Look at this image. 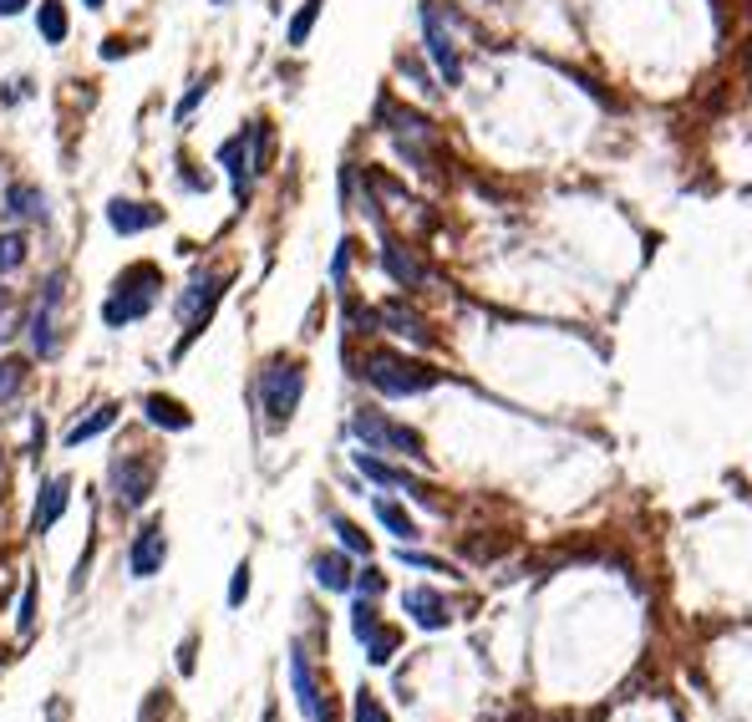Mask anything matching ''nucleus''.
Wrapping results in <instances>:
<instances>
[{
    "mask_svg": "<svg viewBox=\"0 0 752 722\" xmlns=\"http://www.w3.org/2000/svg\"><path fill=\"white\" fill-rule=\"evenodd\" d=\"M158 291H163L158 265H133V270H122L118 291L107 295V306H103V321H107V326L143 321V316H148V310L158 306Z\"/></svg>",
    "mask_w": 752,
    "mask_h": 722,
    "instance_id": "nucleus-1",
    "label": "nucleus"
},
{
    "mask_svg": "<svg viewBox=\"0 0 752 722\" xmlns=\"http://www.w3.org/2000/svg\"><path fill=\"white\" fill-rule=\"evenodd\" d=\"M361 377H367L382 398H417V392H428V387L438 382L422 362H407V356H392V352H371Z\"/></svg>",
    "mask_w": 752,
    "mask_h": 722,
    "instance_id": "nucleus-2",
    "label": "nucleus"
},
{
    "mask_svg": "<svg viewBox=\"0 0 752 722\" xmlns=\"http://www.w3.org/2000/svg\"><path fill=\"white\" fill-rule=\"evenodd\" d=\"M351 433L361 442H367L371 453H397V458H428V442H422V433L407 428V423H392V417L382 413H356L351 417Z\"/></svg>",
    "mask_w": 752,
    "mask_h": 722,
    "instance_id": "nucleus-3",
    "label": "nucleus"
},
{
    "mask_svg": "<svg viewBox=\"0 0 752 722\" xmlns=\"http://www.w3.org/2000/svg\"><path fill=\"white\" fill-rule=\"evenodd\" d=\"M300 392H306V371L296 367V362H270L265 371H260V407H265L270 428H285L290 423V413L300 407Z\"/></svg>",
    "mask_w": 752,
    "mask_h": 722,
    "instance_id": "nucleus-4",
    "label": "nucleus"
},
{
    "mask_svg": "<svg viewBox=\"0 0 752 722\" xmlns=\"http://www.w3.org/2000/svg\"><path fill=\"white\" fill-rule=\"evenodd\" d=\"M422 36H428V57L438 61V72H443L447 87L463 82V57H457V42H453V26H447V15L438 0H422Z\"/></svg>",
    "mask_w": 752,
    "mask_h": 722,
    "instance_id": "nucleus-5",
    "label": "nucleus"
},
{
    "mask_svg": "<svg viewBox=\"0 0 752 722\" xmlns=\"http://www.w3.org/2000/svg\"><path fill=\"white\" fill-rule=\"evenodd\" d=\"M57 316H61V275H51V281L41 285L36 316H31V346H36V356H57V352H61Z\"/></svg>",
    "mask_w": 752,
    "mask_h": 722,
    "instance_id": "nucleus-6",
    "label": "nucleus"
},
{
    "mask_svg": "<svg viewBox=\"0 0 752 722\" xmlns=\"http://www.w3.org/2000/svg\"><path fill=\"white\" fill-rule=\"evenodd\" d=\"M219 295H224V275H193V285L178 295V321H183V331H189V336L208 321V316H214ZM189 336H183V341H189Z\"/></svg>",
    "mask_w": 752,
    "mask_h": 722,
    "instance_id": "nucleus-7",
    "label": "nucleus"
},
{
    "mask_svg": "<svg viewBox=\"0 0 752 722\" xmlns=\"http://www.w3.org/2000/svg\"><path fill=\"white\" fill-rule=\"evenodd\" d=\"M112 494H118L122 509H143L153 494V463H143L133 453L112 458Z\"/></svg>",
    "mask_w": 752,
    "mask_h": 722,
    "instance_id": "nucleus-8",
    "label": "nucleus"
},
{
    "mask_svg": "<svg viewBox=\"0 0 752 722\" xmlns=\"http://www.w3.org/2000/svg\"><path fill=\"white\" fill-rule=\"evenodd\" d=\"M219 163H224V174H229V184H235V199L244 204L250 174H260V158H254V128H244V133L229 138V143L219 147Z\"/></svg>",
    "mask_w": 752,
    "mask_h": 722,
    "instance_id": "nucleus-9",
    "label": "nucleus"
},
{
    "mask_svg": "<svg viewBox=\"0 0 752 722\" xmlns=\"http://www.w3.org/2000/svg\"><path fill=\"white\" fill-rule=\"evenodd\" d=\"M290 687H296V708L306 712V722H331V702H325L321 682H315V672H310L306 651L290 656Z\"/></svg>",
    "mask_w": 752,
    "mask_h": 722,
    "instance_id": "nucleus-10",
    "label": "nucleus"
},
{
    "mask_svg": "<svg viewBox=\"0 0 752 722\" xmlns=\"http://www.w3.org/2000/svg\"><path fill=\"white\" fill-rule=\"evenodd\" d=\"M163 560H168V534H163V524H148L128 549V570L138 580H153L163 570Z\"/></svg>",
    "mask_w": 752,
    "mask_h": 722,
    "instance_id": "nucleus-11",
    "label": "nucleus"
},
{
    "mask_svg": "<svg viewBox=\"0 0 752 722\" xmlns=\"http://www.w3.org/2000/svg\"><path fill=\"white\" fill-rule=\"evenodd\" d=\"M402 605H407V616H413L422 631H443L447 620H453V616H447V601L438 595V590H428V585H413L407 595H402Z\"/></svg>",
    "mask_w": 752,
    "mask_h": 722,
    "instance_id": "nucleus-12",
    "label": "nucleus"
},
{
    "mask_svg": "<svg viewBox=\"0 0 752 722\" xmlns=\"http://www.w3.org/2000/svg\"><path fill=\"white\" fill-rule=\"evenodd\" d=\"M107 224H112L118 235H143V229L163 224V209L158 204H133V199H112V204H107Z\"/></svg>",
    "mask_w": 752,
    "mask_h": 722,
    "instance_id": "nucleus-13",
    "label": "nucleus"
},
{
    "mask_svg": "<svg viewBox=\"0 0 752 722\" xmlns=\"http://www.w3.org/2000/svg\"><path fill=\"white\" fill-rule=\"evenodd\" d=\"M67 499H72V478H67V473L46 478V484H41V499H36V519H31V524H36V534H46L61 514H67Z\"/></svg>",
    "mask_w": 752,
    "mask_h": 722,
    "instance_id": "nucleus-14",
    "label": "nucleus"
},
{
    "mask_svg": "<svg viewBox=\"0 0 752 722\" xmlns=\"http://www.w3.org/2000/svg\"><path fill=\"white\" fill-rule=\"evenodd\" d=\"M356 469L367 473L371 484H382V488H402V494H413V499L428 504V494H422V484H417L413 473H402V469H392V463H382V458H371V448H367V453H356Z\"/></svg>",
    "mask_w": 752,
    "mask_h": 722,
    "instance_id": "nucleus-15",
    "label": "nucleus"
},
{
    "mask_svg": "<svg viewBox=\"0 0 752 722\" xmlns=\"http://www.w3.org/2000/svg\"><path fill=\"white\" fill-rule=\"evenodd\" d=\"M377 321L386 326V331H397V336H407V341H417V346H428V321L417 316L413 306H402V300H386L382 310H377Z\"/></svg>",
    "mask_w": 752,
    "mask_h": 722,
    "instance_id": "nucleus-16",
    "label": "nucleus"
},
{
    "mask_svg": "<svg viewBox=\"0 0 752 722\" xmlns=\"http://www.w3.org/2000/svg\"><path fill=\"white\" fill-rule=\"evenodd\" d=\"M382 270L402 285V291H417V285L428 281V275H422V265H417V260L402 250V245H392V239H382Z\"/></svg>",
    "mask_w": 752,
    "mask_h": 722,
    "instance_id": "nucleus-17",
    "label": "nucleus"
},
{
    "mask_svg": "<svg viewBox=\"0 0 752 722\" xmlns=\"http://www.w3.org/2000/svg\"><path fill=\"white\" fill-rule=\"evenodd\" d=\"M143 413H148V423H158V428H168V433H183V428H193V417H189V407L183 402H174V398H143Z\"/></svg>",
    "mask_w": 752,
    "mask_h": 722,
    "instance_id": "nucleus-18",
    "label": "nucleus"
},
{
    "mask_svg": "<svg viewBox=\"0 0 752 722\" xmlns=\"http://www.w3.org/2000/svg\"><path fill=\"white\" fill-rule=\"evenodd\" d=\"M5 214H15V220H46V193L36 184H11L5 189Z\"/></svg>",
    "mask_w": 752,
    "mask_h": 722,
    "instance_id": "nucleus-19",
    "label": "nucleus"
},
{
    "mask_svg": "<svg viewBox=\"0 0 752 722\" xmlns=\"http://www.w3.org/2000/svg\"><path fill=\"white\" fill-rule=\"evenodd\" d=\"M315 580H321V590H351L356 585L346 555H321V560H315Z\"/></svg>",
    "mask_w": 752,
    "mask_h": 722,
    "instance_id": "nucleus-20",
    "label": "nucleus"
},
{
    "mask_svg": "<svg viewBox=\"0 0 752 722\" xmlns=\"http://www.w3.org/2000/svg\"><path fill=\"white\" fill-rule=\"evenodd\" d=\"M36 31H41L51 46L67 42V5H61V0H41V11H36Z\"/></svg>",
    "mask_w": 752,
    "mask_h": 722,
    "instance_id": "nucleus-21",
    "label": "nucleus"
},
{
    "mask_svg": "<svg viewBox=\"0 0 752 722\" xmlns=\"http://www.w3.org/2000/svg\"><path fill=\"white\" fill-rule=\"evenodd\" d=\"M112 423H118V407H97V413H92V417H82L76 428H67V448H82V442H87V438H97V433H107V428H112Z\"/></svg>",
    "mask_w": 752,
    "mask_h": 722,
    "instance_id": "nucleus-22",
    "label": "nucleus"
},
{
    "mask_svg": "<svg viewBox=\"0 0 752 722\" xmlns=\"http://www.w3.org/2000/svg\"><path fill=\"white\" fill-rule=\"evenodd\" d=\"M371 509H377V519H382L386 530L397 534L402 545H407V540H417V524H413V519H407V509H402V504H392V499H377V504H371Z\"/></svg>",
    "mask_w": 752,
    "mask_h": 722,
    "instance_id": "nucleus-23",
    "label": "nucleus"
},
{
    "mask_svg": "<svg viewBox=\"0 0 752 722\" xmlns=\"http://www.w3.org/2000/svg\"><path fill=\"white\" fill-rule=\"evenodd\" d=\"M331 530H336V540H341V549H351V555H371V540L361 530H356L351 519H331Z\"/></svg>",
    "mask_w": 752,
    "mask_h": 722,
    "instance_id": "nucleus-24",
    "label": "nucleus"
},
{
    "mask_svg": "<svg viewBox=\"0 0 752 722\" xmlns=\"http://www.w3.org/2000/svg\"><path fill=\"white\" fill-rule=\"evenodd\" d=\"M321 5H325V0H306V5L296 11V21H290V46H306L310 26H315V15H321Z\"/></svg>",
    "mask_w": 752,
    "mask_h": 722,
    "instance_id": "nucleus-25",
    "label": "nucleus"
},
{
    "mask_svg": "<svg viewBox=\"0 0 752 722\" xmlns=\"http://www.w3.org/2000/svg\"><path fill=\"white\" fill-rule=\"evenodd\" d=\"M26 265V235H0V270Z\"/></svg>",
    "mask_w": 752,
    "mask_h": 722,
    "instance_id": "nucleus-26",
    "label": "nucleus"
},
{
    "mask_svg": "<svg viewBox=\"0 0 752 722\" xmlns=\"http://www.w3.org/2000/svg\"><path fill=\"white\" fill-rule=\"evenodd\" d=\"M21 382H26V362H0V402L15 398Z\"/></svg>",
    "mask_w": 752,
    "mask_h": 722,
    "instance_id": "nucleus-27",
    "label": "nucleus"
},
{
    "mask_svg": "<svg viewBox=\"0 0 752 722\" xmlns=\"http://www.w3.org/2000/svg\"><path fill=\"white\" fill-rule=\"evenodd\" d=\"M351 631H356V641H371V636L382 631V626H377V611H371L367 601H361V605L351 611Z\"/></svg>",
    "mask_w": 752,
    "mask_h": 722,
    "instance_id": "nucleus-28",
    "label": "nucleus"
},
{
    "mask_svg": "<svg viewBox=\"0 0 752 722\" xmlns=\"http://www.w3.org/2000/svg\"><path fill=\"white\" fill-rule=\"evenodd\" d=\"M392 651H397V631H377V636L367 641V656H371L377 666L392 662Z\"/></svg>",
    "mask_w": 752,
    "mask_h": 722,
    "instance_id": "nucleus-29",
    "label": "nucleus"
},
{
    "mask_svg": "<svg viewBox=\"0 0 752 722\" xmlns=\"http://www.w3.org/2000/svg\"><path fill=\"white\" fill-rule=\"evenodd\" d=\"M356 722H392V718H386L382 702H377L371 693H356Z\"/></svg>",
    "mask_w": 752,
    "mask_h": 722,
    "instance_id": "nucleus-30",
    "label": "nucleus"
},
{
    "mask_svg": "<svg viewBox=\"0 0 752 722\" xmlns=\"http://www.w3.org/2000/svg\"><path fill=\"white\" fill-rule=\"evenodd\" d=\"M36 631V580L26 585V595H21V636Z\"/></svg>",
    "mask_w": 752,
    "mask_h": 722,
    "instance_id": "nucleus-31",
    "label": "nucleus"
},
{
    "mask_svg": "<svg viewBox=\"0 0 752 722\" xmlns=\"http://www.w3.org/2000/svg\"><path fill=\"white\" fill-rule=\"evenodd\" d=\"M204 97H208V76H204V82H193V87H189V97H183V103H178V113H174V118L183 122V118H189V113H193V107L204 103Z\"/></svg>",
    "mask_w": 752,
    "mask_h": 722,
    "instance_id": "nucleus-32",
    "label": "nucleus"
},
{
    "mask_svg": "<svg viewBox=\"0 0 752 722\" xmlns=\"http://www.w3.org/2000/svg\"><path fill=\"white\" fill-rule=\"evenodd\" d=\"M402 565H417V570H432V576H453L443 560H432V555H413V549H402Z\"/></svg>",
    "mask_w": 752,
    "mask_h": 722,
    "instance_id": "nucleus-33",
    "label": "nucleus"
},
{
    "mask_svg": "<svg viewBox=\"0 0 752 722\" xmlns=\"http://www.w3.org/2000/svg\"><path fill=\"white\" fill-rule=\"evenodd\" d=\"M346 270H351V239H341V245H336V260H331V281H346Z\"/></svg>",
    "mask_w": 752,
    "mask_h": 722,
    "instance_id": "nucleus-34",
    "label": "nucleus"
},
{
    "mask_svg": "<svg viewBox=\"0 0 752 722\" xmlns=\"http://www.w3.org/2000/svg\"><path fill=\"white\" fill-rule=\"evenodd\" d=\"M244 595H250V565H239V570H235V585H229V605H244Z\"/></svg>",
    "mask_w": 752,
    "mask_h": 722,
    "instance_id": "nucleus-35",
    "label": "nucleus"
},
{
    "mask_svg": "<svg viewBox=\"0 0 752 722\" xmlns=\"http://www.w3.org/2000/svg\"><path fill=\"white\" fill-rule=\"evenodd\" d=\"M351 590H361V595H382L386 590V580L377 576V570H361V576H356V585Z\"/></svg>",
    "mask_w": 752,
    "mask_h": 722,
    "instance_id": "nucleus-36",
    "label": "nucleus"
},
{
    "mask_svg": "<svg viewBox=\"0 0 752 722\" xmlns=\"http://www.w3.org/2000/svg\"><path fill=\"white\" fill-rule=\"evenodd\" d=\"M122 51H128V46H122V42H118V36H112V42H103V57H107V61H118V57H122Z\"/></svg>",
    "mask_w": 752,
    "mask_h": 722,
    "instance_id": "nucleus-37",
    "label": "nucleus"
},
{
    "mask_svg": "<svg viewBox=\"0 0 752 722\" xmlns=\"http://www.w3.org/2000/svg\"><path fill=\"white\" fill-rule=\"evenodd\" d=\"M31 0H0V15H21Z\"/></svg>",
    "mask_w": 752,
    "mask_h": 722,
    "instance_id": "nucleus-38",
    "label": "nucleus"
},
{
    "mask_svg": "<svg viewBox=\"0 0 752 722\" xmlns=\"http://www.w3.org/2000/svg\"><path fill=\"white\" fill-rule=\"evenodd\" d=\"M82 5H87V11H103V5H107V0H82Z\"/></svg>",
    "mask_w": 752,
    "mask_h": 722,
    "instance_id": "nucleus-39",
    "label": "nucleus"
},
{
    "mask_svg": "<svg viewBox=\"0 0 752 722\" xmlns=\"http://www.w3.org/2000/svg\"><path fill=\"white\" fill-rule=\"evenodd\" d=\"M0 499H5V473H0Z\"/></svg>",
    "mask_w": 752,
    "mask_h": 722,
    "instance_id": "nucleus-40",
    "label": "nucleus"
},
{
    "mask_svg": "<svg viewBox=\"0 0 752 722\" xmlns=\"http://www.w3.org/2000/svg\"><path fill=\"white\" fill-rule=\"evenodd\" d=\"M0 310H5V291H0Z\"/></svg>",
    "mask_w": 752,
    "mask_h": 722,
    "instance_id": "nucleus-41",
    "label": "nucleus"
}]
</instances>
